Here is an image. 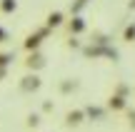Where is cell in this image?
Returning a JSON list of instances; mask_svg holds the SVG:
<instances>
[{
	"instance_id": "6da1fadb",
	"label": "cell",
	"mask_w": 135,
	"mask_h": 132,
	"mask_svg": "<svg viewBox=\"0 0 135 132\" xmlns=\"http://www.w3.org/2000/svg\"><path fill=\"white\" fill-rule=\"evenodd\" d=\"M23 65H25L28 70H33V72H38V70L45 67V55H43V52H30L28 57L23 60Z\"/></svg>"
},
{
	"instance_id": "7a4b0ae2",
	"label": "cell",
	"mask_w": 135,
	"mask_h": 132,
	"mask_svg": "<svg viewBox=\"0 0 135 132\" xmlns=\"http://www.w3.org/2000/svg\"><path fill=\"white\" fill-rule=\"evenodd\" d=\"M40 85H43V82H40L38 72L20 77V90H23V92H35V90H40Z\"/></svg>"
},
{
	"instance_id": "3957f363",
	"label": "cell",
	"mask_w": 135,
	"mask_h": 132,
	"mask_svg": "<svg viewBox=\"0 0 135 132\" xmlns=\"http://www.w3.org/2000/svg\"><path fill=\"white\" fill-rule=\"evenodd\" d=\"M40 43H43V38H40L38 33H30L28 38H25V43H23V47L28 50V55H30V52H38V47H40Z\"/></svg>"
},
{
	"instance_id": "277c9868",
	"label": "cell",
	"mask_w": 135,
	"mask_h": 132,
	"mask_svg": "<svg viewBox=\"0 0 135 132\" xmlns=\"http://www.w3.org/2000/svg\"><path fill=\"white\" fill-rule=\"evenodd\" d=\"M60 25H63V13H60V10L50 13V15H48V20H45V28L55 30V28H60Z\"/></svg>"
},
{
	"instance_id": "5b68a950",
	"label": "cell",
	"mask_w": 135,
	"mask_h": 132,
	"mask_svg": "<svg viewBox=\"0 0 135 132\" xmlns=\"http://www.w3.org/2000/svg\"><path fill=\"white\" fill-rule=\"evenodd\" d=\"M68 30H70V38H73V35H78V33H83V30H85V20L75 15V18L68 23Z\"/></svg>"
},
{
	"instance_id": "8992f818",
	"label": "cell",
	"mask_w": 135,
	"mask_h": 132,
	"mask_svg": "<svg viewBox=\"0 0 135 132\" xmlns=\"http://www.w3.org/2000/svg\"><path fill=\"white\" fill-rule=\"evenodd\" d=\"M18 10V0H0V13L3 15H10Z\"/></svg>"
},
{
	"instance_id": "52a82bcc",
	"label": "cell",
	"mask_w": 135,
	"mask_h": 132,
	"mask_svg": "<svg viewBox=\"0 0 135 132\" xmlns=\"http://www.w3.org/2000/svg\"><path fill=\"white\" fill-rule=\"evenodd\" d=\"M123 40H125V43H135V23L125 25V30H123Z\"/></svg>"
},
{
	"instance_id": "ba28073f",
	"label": "cell",
	"mask_w": 135,
	"mask_h": 132,
	"mask_svg": "<svg viewBox=\"0 0 135 132\" xmlns=\"http://www.w3.org/2000/svg\"><path fill=\"white\" fill-rule=\"evenodd\" d=\"M110 107L113 110H123V107H125V100L118 97V95H113V97H110Z\"/></svg>"
},
{
	"instance_id": "9c48e42d",
	"label": "cell",
	"mask_w": 135,
	"mask_h": 132,
	"mask_svg": "<svg viewBox=\"0 0 135 132\" xmlns=\"http://www.w3.org/2000/svg\"><path fill=\"white\" fill-rule=\"evenodd\" d=\"M10 60H15V52H0V67H8Z\"/></svg>"
},
{
	"instance_id": "30bf717a",
	"label": "cell",
	"mask_w": 135,
	"mask_h": 132,
	"mask_svg": "<svg viewBox=\"0 0 135 132\" xmlns=\"http://www.w3.org/2000/svg\"><path fill=\"white\" fill-rule=\"evenodd\" d=\"M80 117H83V112H78V110H75V112H68V122H70V125H78Z\"/></svg>"
},
{
	"instance_id": "8fae6325",
	"label": "cell",
	"mask_w": 135,
	"mask_h": 132,
	"mask_svg": "<svg viewBox=\"0 0 135 132\" xmlns=\"http://www.w3.org/2000/svg\"><path fill=\"white\" fill-rule=\"evenodd\" d=\"M5 40H8V30L0 28V43H5Z\"/></svg>"
},
{
	"instance_id": "7c38bea8",
	"label": "cell",
	"mask_w": 135,
	"mask_h": 132,
	"mask_svg": "<svg viewBox=\"0 0 135 132\" xmlns=\"http://www.w3.org/2000/svg\"><path fill=\"white\" fill-rule=\"evenodd\" d=\"M3 77H8V67H0V80Z\"/></svg>"
},
{
	"instance_id": "4fadbf2b",
	"label": "cell",
	"mask_w": 135,
	"mask_h": 132,
	"mask_svg": "<svg viewBox=\"0 0 135 132\" xmlns=\"http://www.w3.org/2000/svg\"><path fill=\"white\" fill-rule=\"evenodd\" d=\"M128 8H130V10H133V8H135V0H130V5H128Z\"/></svg>"
}]
</instances>
